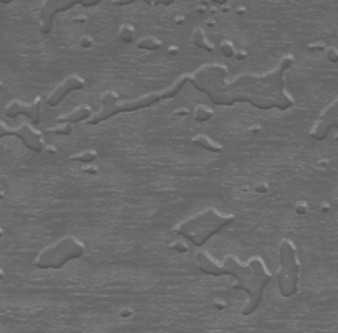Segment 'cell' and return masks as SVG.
<instances>
[{
  "label": "cell",
  "instance_id": "13",
  "mask_svg": "<svg viewBox=\"0 0 338 333\" xmlns=\"http://www.w3.org/2000/svg\"><path fill=\"white\" fill-rule=\"evenodd\" d=\"M193 144H197V146L203 147L206 150H210V152H223V146L221 144H216L213 142L208 135H197L195 139H193Z\"/></svg>",
  "mask_w": 338,
  "mask_h": 333
},
{
  "label": "cell",
  "instance_id": "19",
  "mask_svg": "<svg viewBox=\"0 0 338 333\" xmlns=\"http://www.w3.org/2000/svg\"><path fill=\"white\" fill-rule=\"evenodd\" d=\"M119 33H121V38L124 43H130L134 40V28L130 27V25H122Z\"/></svg>",
  "mask_w": 338,
  "mask_h": 333
},
{
  "label": "cell",
  "instance_id": "22",
  "mask_svg": "<svg viewBox=\"0 0 338 333\" xmlns=\"http://www.w3.org/2000/svg\"><path fill=\"white\" fill-rule=\"evenodd\" d=\"M81 5H84V7H94V5H99L101 4V0H94V2H79Z\"/></svg>",
  "mask_w": 338,
  "mask_h": 333
},
{
  "label": "cell",
  "instance_id": "11",
  "mask_svg": "<svg viewBox=\"0 0 338 333\" xmlns=\"http://www.w3.org/2000/svg\"><path fill=\"white\" fill-rule=\"evenodd\" d=\"M84 86H86V81L83 78L78 76V74H70L63 83H60L52 92H50V96L46 98V104L50 108H55V106H58L71 91L83 89Z\"/></svg>",
  "mask_w": 338,
  "mask_h": 333
},
{
  "label": "cell",
  "instance_id": "9",
  "mask_svg": "<svg viewBox=\"0 0 338 333\" xmlns=\"http://www.w3.org/2000/svg\"><path fill=\"white\" fill-rule=\"evenodd\" d=\"M338 125V101L333 99L327 109H323L320 117L317 119L314 127L310 129V137L315 140H323L327 139L328 132L335 129Z\"/></svg>",
  "mask_w": 338,
  "mask_h": 333
},
{
  "label": "cell",
  "instance_id": "5",
  "mask_svg": "<svg viewBox=\"0 0 338 333\" xmlns=\"http://www.w3.org/2000/svg\"><path fill=\"white\" fill-rule=\"evenodd\" d=\"M84 244L74 236H65L52 246L40 251L35 259V267L38 269H61L73 259L84 256Z\"/></svg>",
  "mask_w": 338,
  "mask_h": 333
},
{
  "label": "cell",
  "instance_id": "10",
  "mask_svg": "<svg viewBox=\"0 0 338 333\" xmlns=\"http://www.w3.org/2000/svg\"><path fill=\"white\" fill-rule=\"evenodd\" d=\"M20 114L28 116L30 121H32L33 124H40V121H41V98L38 96L33 103H30V104L20 103L18 99H14V101H10L7 104V108H5V116L7 117H17Z\"/></svg>",
  "mask_w": 338,
  "mask_h": 333
},
{
  "label": "cell",
  "instance_id": "15",
  "mask_svg": "<svg viewBox=\"0 0 338 333\" xmlns=\"http://www.w3.org/2000/svg\"><path fill=\"white\" fill-rule=\"evenodd\" d=\"M137 46L142 48V50H149V52H154V50H159L162 46V41L157 40V38H154V36H146V38L139 40Z\"/></svg>",
  "mask_w": 338,
  "mask_h": 333
},
{
  "label": "cell",
  "instance_id": "17",
  "mask_svg": "<svg viewBox=\"0 0 338 333\" xmlns=\"http://www.w3.org/2000/svg\"><path fill=\"white\" fill-rule=\"evenodd\" d=\"M70 159L73 162H81V163H92L96 160V152H92V150H84V152L81 154H76V155H71Z\"/></svg>",
  "mask_w": 338,
  "mask_h": 333
},
{
  "label": "cell",
  "instance_id": "23",
  "mask_svg": "<svg viewBox=\"0 0 338 333\" xmlns=\"http://www.w3.org/2000/svg\"><path fill=\"white\" fill-rule=\"evenodd\" d=\"M81 43H83V46H84V48H89L92 41H91V38H86V36H84V38L81 40Z\"/></svg>",
  "mask_w": 338,
  "mask_h": 333
},
{
  "label": "cell",
  "instance_id": "14",
  "mask_svg": "<svg viewBox=\"0 0 338 333\" xmlns=\"http://www.w3.org/2000/svg\"><path fill=\"white\" fill-rule=\"evenodd\" d=\"M193 43H195V45L200 46L202 50H206V52H213V50H215V46H213L210 43V40L206 38L205 31L202 28L195 30V33H193Z\"/></svg>",
  "mask_w": 338,
  "mask_h": 333
},
{
  "label": "cell",
  "instance_id": "25",
  "mask_svg": "<svg viewBox=\"0 0 338 333\" xmlns=\"http://www.w3.org/2000/svg\"><path fill=\"white\" fill-rule=\"evenodd\" d=\"M2 277H4V272H2V269H0V280H2Z\"/></svg>",
  "mask_w": 338,
  "mask_h": 333
},
{
  "label": "cell",
  "instance_id": "26",
  "mask_svg": "<svg viewBox=\"0 0 338 333\" xmlns=\"http://www.w3.org/2000/svg\"><path fill=\"white\" fill-rule=\"evenodd\" d=\"M0 237H4V229H0Z\"/></svg>",
  "mask_w": 338,
  "mask_h": 333
},
{
  "label": "cell",
  "instance_id": "6",
  "mask_svg": "<svg viewBox=\"0 0 338 333\" xmlns=\"http://www.w3.org/2000/svg\"><path fill=\"white\" fill-rule=\"evenodd\" d=\"M279 261L280 267L277 272V286L282 297H292L299 292V259L297 249L289 240L280 241L279 246Z\"/></svg>",
  "mask_w": 338,
  "mask_h": 333
},
{
  "label": "cell",
  "instance_id": "21",
  "mask_svg": "<svg viewBox=\"0 0 338 333\" xmlns=\"http://www.w3.org/2000/svg\"><path fill=\"white\" fill-rule=\"evenodd\" d=\"M325 53H327V58H328V61H331V63H336V60H338V55H336V50H335L333 46L325 48Z\"/></svg>",
  "mask_w": 338,
  "mask_h": 333
},
{
  "label": "cell",
  "instance_id": "12",
  "mask_svg": "<svg viewBox=\"0 0 338 333\" xmlns=\"http://www.w3.org/2000/svg\"><path fill=\"white\" fill-rule=\"evenodd\" d=\"M91 119V108L89 106H78L76 109H73L71 112H68L65 116H60L58 117V124H78V122H83V121H89Z\"/></svg>",
  "mask_w": 338,
  "mask_h": 333
},
{
  "label": "cell",
  "instance_id": "16",
  "mask_svg": "<svg viewBox=\"0 0 338 333\" xmlns=\"http://www.w3.org/2000/svg\"><path fill=\"white\" fill-rule=\"evenodd\" d=\"M213 109L211 108H206V106H198V108L193 111V117L197 119V121H200V122H206V121H210V119L213 117Z\"/></svg>",
  "mask_w": 338,
  "mask_h": 333
},
{
  "label": "cell",
  "instance_id": "24",
  "mask_svg": "<svg viewBox=\"0 0 338 333\" xmlns=\"http://www.w3.org/2000/svg\"><path fill=\"white\" fill-rule=\"evenodd\" d=\"M114 5H129V4H134V0H127V2H112Z\"/></svg>",
  "mask_w": 338,
  "mask_h": 333
},
{
  "label": "cell",
  "instance_id": "8",
  "mask_svg": "<svg viewBox=\"0 0 338 333\" xmlns=\"http://www.w3.org/2000/svg\"><path fill=\"white\" fill-rule=\"evenodd\" d=\"M74 5H78L76 0H45L40 10V31L41 33H50L53 30L55 17L60 12L70 10Z\"/></svg>",
  "mask_w": 338,
  "mask_h": 333
},
{
  "label": "cell",
  "instance_id": "4",
  "mask_svg": "<svg viewBox=\"0 0 338 333\" xmlns=\"http://www.w3.org/2000/svg\"><path fill=\"white\" fill-rule=\"evenodd\" d=\"M234 221V215L221 213L215 208H206L175 226V234L188 240L193 246H203L213 236L221 232Z\"/></svg>",
  "mask_w": 338,
  "mask_h": 333
},
{
  "label": "cell",
  "instance_id": "2",
  "mask_svg": "<svg viewBox=\"0 0 338 333\" xmlns=\"http://www.w3.org/2000/svg\"><path fill=\"white\" fill-rule=\"evenodd\" d=\"M197 262L205 274L233 275L236 279L233 286L234 291H244L248 294V300L241 310L243 315H251L259 309L264 289L272 280V274L267 271L262 257L256 256L248 264H241L234 256H226L221 264H218L206 251H198Z\"/></svg>",
  "mask_w": 338,
  "mask_h": 333
},
{
  "label": "cell",
  "instance_id": "18",
  "mask_svg": "<svg viewBox=\"0 0 338 333\" xmlns=\"http://www.w3.org/2000/svg\"><path fill=\"white\" fill-rule=\"evenodd\" d=\"M48 132H52V134H56V135L65 137V135H70L71 132H73V125H70V124H58V125H56V127L48 129Z\"/></svg>",
  "mask_w": 338,
  "mask_h": 333
},
{
  "label": "cell",
  "instance_id": "1",
  "mask_svg": "<svg viewBox=\"0 0 338 333\" xmlns=\"http://www.w3.org/2000/svg\"><path fill=\"white\" fill-rule=\"evenodd\" d=\"M292 63L294 56L284 55L271 73L239 74L233 79H228V68L224 65L210 63L190 74V83L218 106L249 103L262 111H287L294 106V98L285 91L284 76Z\"/></svg>",
  "mask_w": 338,
  "mask_h": 333
},
{
  "label": "cell",
  "instance_id": "27",
  "mask_svg": "<svg viewBox=\"0 0 338 333\" xmlns=\"http://www.w3.org/2000/svg\"><path fill=\"white\" fill-rule=\"evenodd\" d=\"M0 89H2V81H0Z\"/></svg>",
  "mask_w": 338,
  "mask_h": 333
},
{
  "label": "cell",
  "instance_id": "20",
  "mask_svg": "<svg viewBox=\"0 0 338 333\" xmlns=\"http://www.w3.org/2000/svg\"><path fill=\"white\" fill-rule=\"evenodd\" d=\"M221 52L224 53V56H228V58L234 56V46H233V43L228 41V40H224L221 43Z\"/></svg>",
  "mask_w": 338,
  "mask_h": 333
},
{
  "label": "cell",
  "instance_id": "7",
  "mask_svg": "<svg viewBox=\"0 0 338 333\" xmlns=\"http://www.w3.org/2000/svg\"><path fill=\"white\" fill-rule=\"evenodd\" d=\"M2 137H17L23 142V146L28 150H33V152H41L45 149V144H43V137L40 132H36L30 125H20L17 129L7 127L4 122H0V139Z\"/></svg>",
  "mask_w": 338,
  "mask_h": 333
},
{
  "label": "cell",
  "instance_id": "3",
  "mask_svg": "<svg viewBox=\"0 0 338 333\" xmlns=\"http://www.w3.org/2000/svg\"><path fill=\"white\" fill-rule=\"evenodd\" d=\"M186 83H190V74H181L173 84L167 86L165 89L157 91V92H149L146 96L129 99V101H121L116 91H106L101 94V104H103L101 111H98L96 114L87 121V124L98 125L117 114H122V112H132V111H139L143 108H150V106L157 104L159 101L175 98L181 89H183V86Z\"/></svg>",
  "mask_w": 338,
  "mask_h": 333
}]
</instances>
